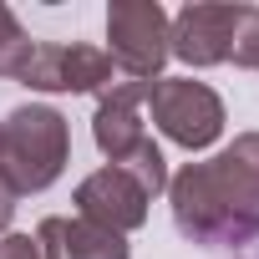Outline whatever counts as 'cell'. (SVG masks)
Segmentation results:
<instances>
[{"label": "cell", "instance_id": "5b68a950", "mask_svg": "<svg viewBox=\"0 0 259 259\" xmlns=\"http://www.w3.org/2000/svg\"><path fill=\"white\" fill-rule=\"evenodd\" d=\"M117 76L112 56L87 41H36L21 87L31 92H107Z\"/></svg>", "mask_w": 259, "mask_h": 259}, {"label": "cell", "instance_id": "30bf717a", "mask_svg": "<svg viewBox=\"0 0 259 259\" xmlns=\"http://www.w3.org/2000/svg\"><path fill=\"white\" fill-rule=\"evenodd\" d=\"M31 51H36V41L21 31V21H16L6 6H0V81H21Z\"/></svg>", "mask_w": 259, "mask_h": 259}, {"label": "cell", "instance_id": "6da1fadb", "mask_svg": "<svg viewBox=\"0 0 259 259\" xmlns=\"http://www.w3.org/2000/svg\"><path fill=\"white\" fill-rule=\"evenodd\" d=\"M173 224L183 239L234 249L259 239V133H239L224 153L183 163L168 178Z\"/></svg>", "mask_w": 259, "mask_h": 259}, {"label": "cell", "instance_id": "9c48e42d", "mask_svg": "<svg viewBox=\"0 0 259 259\" xmlns=\"http://www.w3.org/2000/svg\"><path fill=\"white\" fill-rule=\"evenodd\" d=\"M36 244H41V259H133L122 234L92 224V219H41L36 229Z\"/></svg>", "mask_w": 259, "mask_h": 259}, {"label": "cell", "instance_id": "7a4b0ae2", "mask_svg": "<svg viewBox=\"0 0 259 259\" xmlns=\"http://www.w3.org/2000/svg\"><path fill=\"white\" fill-rule=\"evenodd\" d=\"M71 158V127L51 102H26L0 122V178L21 193H46Z\"/></svg>", "mask_w": 259, "mask_h": 259}, {"label": "cell", "instance_id": "ba28073f", "mask_svg": "<svg viewBox=\"0 0 259 259\" xmlns=\"http://www.w3.org/2000/svg\"><path fill=\"white\" fill-rule=\"evenodd\" d=\"M143 97H148V81H112L92 112V138L102 148V158L122 163L133 158L143 143H148V127H143Z\"/></svg>", "mask_w": 259, "mask_h": 259}, {"label": "cell", "instance_id": "8992f818", "mask_svg": "<svg viewBox=\"0 0 259 259\" xmlns=\"http://www.w3.org/2000/svg\"><path fill=\"white\" fill-rule=\"evenodd\" d=\"M244 21H249V6H183L178 16H168V56L198 71L219 66L229 61Z\"/></svg>", "mask_w": 259, "mask_h": 259}, {"label": "cell", "instance_id": "4fadbf2b", "mask_svg": "<svg viewBox=\"0 0 259 259\" xmlns=\"http://www.w3.org/2000/svg\"><path fill=\"white\" fill-rule=\"evenodd\" d=\"M11 219H16V188L0 178V239L11 234Z\"/></svg>", "mask_w": 259, "mask_h": 259}, {"label": "cell", "instance_id": "8fae6325", "mask_svg": "<svg viewBox=\"0 0 259 259\" xmlns=\"http://www.w3.org/2000/svg\"><path fill=\"white\" fill-rule=\"evenodd\" d=\"M229 61L244 66V71H259V6H249V21H244V31H239Z\"/></svg>", "mask_w": 259, "mask_h": 259}, {"label": "cell", "instance_id": "7c38bea8", "mask_svg": "<svg viewBox=\"0 0 259 259\" xmlns=\"http://www.w3.org/2000/svg\"><path fill=\"white\" fill-rule=\"evenodd\" d=\"M0 259H41L36 234H6L0 239Z\"/></svg>", "mask_w": 259, "mask_h": 259}, {"label": "cell", "instance_id": "3957f363", "mask_svg": "<svg viewBox=\"0 0 259 259\" xmlns=\"http://www.w3.org/2000/svg\"><path fill=\"white\" fill-rule=\"evenodd\" d=\"M143 107H148V117H153L158 133H163L168 143L188 148V153L213 148V143L224 138V122H229L224 97H219L213 87L193 81V76H158V81H148Z\"/></svg>", "mask_w": 259, "mask_h": 259}, {"label": "cell", "instance_id": "52a82bcc", "mask_svg": "<svg viewBox=\"0 0 259 259\" xmlns=\"http://www.w3.org/2000/svg\"><path fill=\"white\" fill-rule=\"evenodd\" d=\"M148 203H153L148 188L117 163H107V168H97V173H87L76 183V213L102 224V229H112V234H122V239L148 224Z\"/></svg>", "mask_w": 259, "mask_h": 259}, {"label": "cell", "instance_id": "277c9868", "mask_svg": "<svg viewBox=\"0 0 259 259\" xmlns=\"http://www.w3.org/2000/svg\"><path fill=\"white\" fill-rule=\"evenodd\" d=\"M107 56L133 81H158L168 66V11L158 0H112L107 6Z\"/></svg>", "mask_w": 259, "mask_h": 259}]
</instances>
